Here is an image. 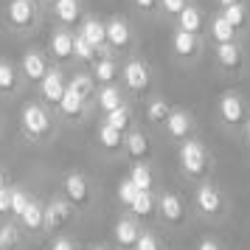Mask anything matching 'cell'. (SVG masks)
Returning a JSON list of instances; mask_svg holds the SVG:
<instances>
[{"instance_id": "obj_1", "label": "cell", "mask_w": 250, "mask_h": 250, "mask_svg": "<svg viewBox=\"0 0 250 250\" xmlns=\"http://www.w3.org/2000/svg\"><path fill=\"white\" fill-rule=\"evenodd\" d=\"M180 166L188 177H203L208 171V152L200 141H186L180 149Z\"/></svg>"}, {"instance_id": "obj_2", "label": "cell", "mask_w": 250, "mask_h": 250, "mask_svg": "<svg viewBox=\"0 0 250 250\" xmlns=\"http://www.w3.org/2000/svg\"><path fill=\"white\" fill-rule=\"evenodd\" d=\"M219 115H222V121L230 126H236L245 121V115H248V110H245V102L239 99L236 93H228V96H222V102H219Z\"/></svg>"}, {"instance_id": "obj_3", "label": "cell", "mask_w": 250, "mask_h": 250, "mask_svg": "<svg viewBox=\"0 0 250 250\" xmlns=\"http://www.w3.org/2000/svg\"><path fill=\"white\" fill-rule=\"evenodd\" d=\"M23 124L31 135H45L48 126H51V118H48V113L40 104H28L23 110Z\"/></svg>"}, {"instance_id": "obj_4", "label": "cell", "mask_w": 250, "mask_h": 250, "mask_svg": "<svg viewBox=\"0 0 250 250\" xmlns=\"http://www.w3.org/2000/svg\"><path fill=\"white\" fill-rule=\"evenodd\" d=\"M197 205H200V211H203V214L216 216L219 211H222V194H219V188L203 183V186L197 188Z\"/></svg>"}, {"instance_id": "obj_5", "label": "cell", "mask_w": 250, "mask_h": 250, "mask_svg": "<svg viewBox=\"0 0 250 250\" xmlns=\"http://www.w3.org/2000/svg\"><path fill=\"white\" fill-rule=\"evenodd\" d=\"M124 82H126V87H129V90H135V93L146 90V87H149V68L144 65V62H138V59L126 62Z\"/></svg>"}, {"instance_id": "obj_6", "label": "cell", "mask_w": 250, "mask_h": 250, "mask_svg": "<svg viewBox=\"0 0 250 250\" xmlns=\"http://www.w3.org/2000/svg\"><path fill=\"white\" fill-rule=\"evenodd\" d=\"M166 132L171 138H177V141L188 138V132H191V115L186 110H171L169 118H166Z\"/></svg>"}, {"instance_id": "obj_7", "label": "cell", "mask_w": 250, "mask_h": 250, "mask_svg": "<svg viewBox=\"0 0 250 250\" xmlns=\"http://www.w3.org/2000/svg\"><path fill=\"white\" fill-rule=\"evenodd\" d=\"M216 62H219L225 70H239L242 62H245L242 48H239L236 42H222V45H216Z\"/></svg>"}, {"instance_id": "obj_8", "label": "cell", "mask_w": 250, "mask_h": 250, "mask_svg": "<svg viewBox=\"0 0 250 250\" xmlns=\"http://www.w3.org/2000/svg\"><path fill=\"white\" fill-rule=\"evenodd\" d=\"M174 54L183 59H191L197 51H200V40H197V34H191V31H183V28H177L174 31Z\"/></svg>"}, {"instance_id": "obj_9", "label": "cell", "mask_w": 250, "mask_h": 250, "mask_svg": "<svg viewBox=\"0 0 250 250\" xmlns=\"http://www.w3.org/2000/svg\"><path fill=\"white\" fill-rule=\"evenodd\" d=\"M158 208H160V214H163V219L171 222V225L183 222V216H186V208H183V203H180V197H177V194H163Z\"/></svg>"}, {"instance_id": "obj_10", "label": "cell", "mask_w": 250, "mask_h": 250, "mask_svg": "<svg viewBox=\"0 0 250 250\" xmlns=\"http://www.w3.org/2000/svg\"><path fill=\"white\" fill-rule=\"evenodd\" d=\"M65 191H68V200L76 205H84L87 200H90V188H87V183H84V177L82 174H68V180H65Z\"/></svg>"}, {"instance_id": "obj_11", "label": "cell", "mask_w": 250, "mask_h": 250, "mask_svg": "<svg viewBox=\"0 0 250 250\" xmlns=\"http://www.w3.org/2000/svg\"><path fill=\"white\" fill-rule=\"evenodd\" d=\"M65 90H68V87H65V82H62V73H59V70H48L45 79H42V93H45L48 102L59 104L62 96H65Z\"/></svg>"}, {"instance_id": "obj_12", "label": "cell", "mask_w": 250, "mask_h": 250, "mask_svg": "<svg viewBox=\"0 0 250 250\" xmlns=\"http://www.w3.org/2000/svg\"><path fill=\"white\" fill-rule=\"evenodd\" d=\"M9 17H12L14 25L25 28V25L34 20V3L31 0H12L9 3Z\"/></svg>"}, {"instance_id": "obj_13", "label": "cell", "mask_w": 250, "mask_h": 250, "mask_svg": "<svg viewBox=\"0 0 250 250\" xmlns=\"http://www.w3.org/2000/svg\"><path fill=\"white\" fill-rule=\"evenodd\" d=\"M138 236H141V230H138L135 219H118V225H115V242L121 248H135Z\"/></svg>"}, {"instance_id": "obj_14", "label": "cell", "mask_w": 250, "mask_h": 250, "mask_svg": "<svg viewBox=\"0 0 250 250\" xmlns=\"http://www.w3.org/2000/svg\"><path fill=\"white\" fill-rule=\"evenodd\" d=\"M107 42L113 48H124V45H129V25L124 23V20H110L107 23Z\"/></svg>"}, {"instance_id": "obj_15", "label": "cell", "mask_w": 250, "mask_h": 250, "mask_svg": "<svg viewBox=\"0 0 250 250\" xmlns=\"http://www.w3.org/2000/svg\"><path fill=\"white\" fill-rule=\"evenodd\" d=\"M177 20H180L183 31H191V34H200V31H203V12H200L197 6H186V9L177 14Z\"/></svg>"}, {"instance_id": "obj_16", "label": "cell", "mask_w": 250, "mask_h": 250, "mask_svg": "<svg viewBox=\"0 0 250 250\" xmlns=\"http://www.w3.org/2000/svg\"><path fill=\"white\" fill-rule=\"evenodd\" d=\"M82 34H84V40L90 42V45H104L107 42V23H99V20H84V25H82Z\"/></svg>"}, {"instance_id": "obj_17", "label": "cell", "mask_w": 250, "mask_h": 250, "mask_svg": "<svg viewBox=\"0 0 250 250\" xmlns=\"http://www.w3.org/2000/svg\"><path fill=\"white\" fill-rule=\"evenodd\" d=\"M70 219V208L68 203H62V200H54V203L45 208V225L51 228H59L62 222H68Z\"/></svg>"}, {"instance_id": "obj_18", "label": "cell", "mask_w": 250, "mask_h": 250, "mask_svg": "<svg viewBox=\"0 0 250 250\" xmlns=\"http://www.w3.org/2000/svg\"><path fill=\"white\" fill-rule=\"evenodd\" d=\"M211 37L216 40V45H222V42H233L236 28L228 23L222 14H219V17H214V20H211Z\"/></svg>"}, {"instance_id": "obj_19", "label": "cell", "mask_w": 250, "mask_h": 250, "mask_svg": "<svg viewBox=\"0 0 250 250\" xmlns=\"http://www.w3.org/2000/svg\"><path fill=\"white\" fill-rule=\"evenodd\" d=\"M124 144H126V152H129L135 160H141V158L149 155V138L144 135V132H129V135L124 138Z\"/></svg>"}, {"instance_id": "obj_20", "label": "cell", "mask_w": 250, "mask_h": 250, "mask_svg": "<svg viewBox=\"0 0 250 250\" xmlns=\"http://www.w3.org/2000/svg\"><path fill=\"white\" fill-rule=\"evenodd\" d=\"M51 51H54L59 59L73 57V37H70L68 31H57V34L51 37Z\"/></svg>"}, {"instance_id": "obj_21", "label": "cell", "mask_w": 250, "mask_h": 250, "mask_svg": "<svg viewBox=\"0 0 250 250\" xmlns=\"http://www.w3.org/2000/svg\"><path fill=\"white\" fill-rule=\"evenodd\" d=\"M23 70H25V76H28V79H45V73H48L45 59L40 57V54H25Z\"/></svg>"}, {"instance_id": "obj_22", "label": "cell", "mask_w": 250, "mask_h": 250, "mask_svg": "<svg viewBox=\"0 0 250 250\" xmlns=\"http://www.w3.org/2000/svg\"><path fill=\"white\" fill-rule=\"evenodd\" d=\"M82 107H84V99H82L76 90H65V96H62V102H59V110L65 115H70V118H76V115L82 113Z\"/></svg>"}, {"instance_id": "obj_23", "label": "cell", "mask_w": 250, "mask_h": 250, "mask_svg": "<svg viewBox=\"0 0 250 250\" xmlns=\"http://www.w3.org/2000/svg\"><path fill=\"white\" fill-rule=\"evenodd\" d=\"M222 17H225L228 23L233 25V28H242V25H248V6L245 3H230V6H225V12H222Z\"/></svg>"}, {"instance_id": "obj_24", "label": "cell", "mask_w": 250, "mask_h": 250, "mask_svg": "<svg viewBox=\"0 0 250 250\" xmlns=\"http://www.w3.org/2000/svg\"><path fill=\"white\" fill-rule=\"evenodd\" d=\"M129 180L135 183L141 191H152V169L146 163H135L132 171H129Z\"/></svg>"}, {"instance_id": "obj_25", "label": "cell", "mask_w": 250, "mask_h": 250, "mask_svg": "<svg viewBox=\"0 0 250 250\" xmlns=\"http://www.w3.org/2000/svg\"><path fill=\"white\" fill-rule=\"evenodd\" d=\"M57 17L62 23H76L79 20V0H57Z\"/></svg>"}, {"instance_id": "obj_26", "label": "cell", "mask_w": 250, "mask_h": 250, "mask_svg": "<svg viewBox=\"0 0 250 250\" xmlns=\"http://www.w3.org/2000/svg\"><path fill=\"white\" fill-rule=\"evenodd\" d=\"M99 141H102L104 149H118L121 144H124L121 129H115V126H110V124H102V129H99Z\"/></svg>"}, {"instance_id": "obj_27", "label": "cell", "mask_w": 250, "mask_h": 250, "mask_svg": "<svg viewBox=\"0 0 250 250\" xmlns=\"http://www.w3.org/2000/svg\"><path fill=\"white\" fill-rule=\"evenodd\" d=\"M99 104H102L104 113H110V110H115V107H121V93L115 90L113 84H107V87L99 93Z\"/></svg>"}, {"instance_id": "obj_28", "label": "cell", "mask_w": 250, "mask_h": 250, "mask_svg": "<svg viewBox=\"0 0 250 250\" xmlns=\"http://www.w3.org/2000/svg\"><path fill=\"white\" fill-rule=\"evenodd\" d=\"M129 208H132V214H135V216H149V214H152V208H155L152 191H141L135 197V203L129 205Z\"/></svg>"}, {"instance_id": "obj_29", "label": "cell", "mask_w": 250, "mask_h": 250, "mask_svg": "<svg viewBox=\"0 0 250 250\" xmlns=\"http://www.w3.org/2000/svg\"><path fill=\"white\" fill-rule=\"evenodd\" d=\"M23 222L28 228H40L45 222V208L40 203H28V208H25V214H23Z\"/></svg>"}, {"instance_id": "obj_30", "label": "cell", "mask_w": 250, "mask_h": 250, "mask_svg": "<svg viewBox=\"0 0 250 250\" xmlns=\"http://www.w3.org/2000/svg\"><path fill=\"white\" fill-rule=\"evenodd\" d=\"M107 124L124 132L126 126H129V107H124V104H121V107H115V110H110V113H107Z\"/></svg>"}, {"instance_id": "obj_31", "label": "cell", "mask_w": 250, "mask_h": 250, "mask_svg": "<svg viewBox=\"0 0 250 250\" xmlns=\"http://www.w3.org/2000/svg\"><path fill=\"white\" fill-rule=\"evenodd\" d=\"M149 121H155V124H160V121H163V124H166V118H169V113H171V107L166 102H163V99H155V102L149 104Z\"/></svg>"}, {"instance_id": "obj_32", "label": "cell", "mask_w": 250, "mask_h": 250, "mask_svg": "<svg viewBox=\"0 0 250 250\" xmlns=\"http://www.w3.org/2000/svg\"><path fill=\"white\" fill-rule=\"evenodd\" d=\"M93 54H96V45H90L87 40H84V34L79 37H73V57H79V59H93Z\"/></svg>"}, {"instance_id": "obj_33", "label": "cell", "mask_w": 250, "mask_h": 250, "mask_svg": "<svg viewBox=\"0 0 250 250\" xmlns=\"http://www.w3.org/2000/svg\"><path fill=\"white\" fill-rule=\"evenodd\" d=\"M138 194H141V188H138V186H135L132 180H129V177H126V180L121 183V186H118V200H121L124 205H132V203H135Z\"/></svg>"}, {"instance_id": "obj_34", "label": "cell", "mask_w": 250, "mask_h": 250, "mask_svg": "<svg viewBox=\"0 0 250 250\" xmlns=\"http://www.w3.org/2000/svg\"><path fill=\"white\" fill-rule=\"evenodd\" d=\"M115 73H118V70H115L113 59H102V62H96V79H99V82L107 84V82L115 79Z\"/></svg>"}, {"instance_id": "obj_35", "label": "cell", "mask_w": 250, "mask_h": 250, "mask_svg": "<svg viewBox=\"0 0 250 250\" xmlns=\"http://www.w3.org/2000/svg\"><path fill=\"white\" fill-rule=\"evenodd\" d=\"M70 90H76L82 96V99H87L93 93V82H90V76H84V73H79V76H73V82L68 84Z\"/></svg>"}, {"instance_id": "obj_36", "label": "cell", "mask_w": 250, "mask_h": 250, "mask_svg": "<svg viewBox=\"0 0 250 250\" xmlns=\"http://www.w3.org/2000/svg\"><path fill=\"white\" fill-rule=\"evenodd\" d=\"M17 76H14V68L9 62H0V90H12Z\"/></svg>"}, {"instance_id": "obj_37", "label": "cell", "mask_w": 250, "mask_h": 250, "mask_svg": "<svg viewBox=\"0 0 250 250\" xmlns=\"http://www.w3.org/2000/svg\"><path fill=\"white\" fill-rule=\"evenodd\" d=\"M28 203H31V200L25 197V191H20V188H14V191H12V211H14L17 216H23V214H25Z\"/></svg>"}, {"instance_id": "obj_38", "label": "cell", "mask_w": 250, "mask_h": 250, "mask_svg": "<svg viewBox=\"0 0 250 250\" xmlns=\"http://www.w3.org/2000/svg\"><path fill=\"white\" fill-rule=\"evenodd\" d=\"M17 242V228L14 225H3V230H0V250H9Z\"/></svg>"}, {"instance_id": "obj_39", "label": "cell", "mask_w": 250, "mask_h": 250, "mask_svg": "<svg viewBox=\"0 0 250 250\" xmlns=\"http://www.w3.org/2000/svg\"><path fill=\"white\" fill-rule=\"evenodd\" d=\"M135 250H160V245H158V239L152 236V233H141L138 242H135Z\"/></svg>"}, {"instance_id": "obj_40", "label": "cell", "mask_w": 250, "mask_h": 250, "mask_svg": "<svg viewBox=\"0 0 250 250\" xmlns=\"http://www.w3.org/2000/svg\"><path fill=\"white\" fill-rule=\"evenodd\" d=\"M160 6H163V12L166 14H174V17H177L188 3H186V0H160Z\"/></svg>"}, {"instance_id": "obj_41", "label": "cell", "mask_w": 250, "mask_h": 250, "mask_svg": "<svg viewBox=\"0 0 250 250\" xmlns=\"http://www.w3.org/2000/svg\"><path fill=\"white\" fill-rule=\"evenodd\" d=\"M0 211H3V214H6V211H12V191H9L6 186L0 188Z\"/></svg>"}, {"instance_id": "obj_42", "label": "cell", "mask_w": 250, "mask_h": 250, "mask_svg": "<svg viewBox=\"0 0 250 250\" xmlns=\"http://www.w3.org/2000/svg\"><path fill=\"white\" fill-rule=\"evenodd\" d=\"M197 250H222V248H219V242H214V239H203Z\"/></svg>"}, {"instance_id": "obj_43", "label": "cell", "mask_w": 250, "mask_h": 250, "mask_svg": "<svg viewBox=\"0 0 250 250\" xmlns=\"http://www.w3.org/2000/svg\"><path fill=\"white\" fill-rule=\"evenodd\" d=\"M51 250H73V242H68V239H57Z\"/></svg>"}, {"instance_id": "obj_44", "label": "cell", "mask_w": 250, "mask_h": 250, "mask_svg": "<svg viewBox=\"0 0 250 250\" xmlns=\"http://www.w3.org/2000/svg\"><path fill=\"white\" fill-rule=\"evenodd\" d=\"M135 6L138 9H144V12H149V9L155 6V0H135Z\"/></svg>"}, {"instance_id": "obj_45", "label": "cell", "mask_w": 250, "mask_h": 250, "mask_svg": "<svg viewBox=\"0 0 250 250\" xmlns=\"http://www.w3.org/2000/svg\"><path fill=\"white\" fill-rule=\"evenodd\" d=\"M216 3H222V6H230V3H236V0H216Z\"/></svg>"}, {"instance_id": "obj_46", "label": "cell", "mask_w": 250, "mask_h": 250, "mask_svg": "<svg viewBox=\"0 0 250 250\" xmlns=\"http://www.w3.org/2000/svg\"><path fill=\"white\" fill-rule=\"evenodd\" d=\"M0 188H3V171H0Z\"/></svg>"}, {"instance_id": "obj_47", "label": "cell", "mask_w": 250, "mask_h": 250, "mask_svg": "<svg viewBox=\"0 0 250 250\" xmlns=\"http://www.w3.org/2000/svg\"><path fill=\"white\" fill-rule=\"evenodd\" d=\"M248 141H250V121H248Z\"/></svg>"}, {"instance_id": "obj_48", "label": "cell", "mask_w": 250, "mask_h": 250, "mask_svg": "<svg viewBox=\"0 0 250 250\" xmlns=\"http://www.w3.org/2000/svg\"><path fill=\"white\" fill-rule=\"evenodd\" d=\"M93 250H107V248H93Z\"/></svg>"}, {"instance_id": "obj_49", "label": "cell", "mask_w": 250, "mask_h": 250, "mask_svg": "<svg viewBox=\"0 0 250 250\" xmlns=\"http://www.w3.org/2000/svg\"><path fill=\"white\" fill-rule=\"evenodd\" d=\"M45 3H57V0H45Z\"/></svg>"}]
</instances>
